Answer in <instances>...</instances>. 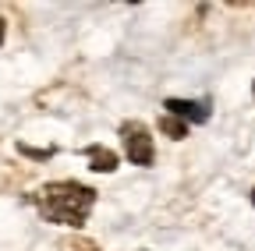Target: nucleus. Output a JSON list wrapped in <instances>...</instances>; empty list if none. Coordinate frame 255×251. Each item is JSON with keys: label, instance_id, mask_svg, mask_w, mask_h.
Masks as SVG:
<instances>
[{"label": "nucleus", "instance_id": "obj_3", "mask_svg": "<svg viewBox=\"0 0 255 251\" xmlns=\"http://www.w3.org/2000/svg\"><path fill=\"white\" fill-rule=\"evenodd\" d=\"M163 113H170V117H177L184 124H206L209 113H213V103L209 99H167Z\"/></svg>", "mask_w": 255, "mask_h": 251}, {"label": "nucleus", "instance_id": "obj_2", "mask_svg": "<svg viewBox=\"0 0 255 251\" xmlns=\"http://www.w3.org/2000/svg\"><path fill=\"white\" fill-rule=\"evenodd\" d=\"M121 145H124V156L135 167H152L156 163V145H152V135L142 120H124L121 124Z\"/></svg>", "mask_w": 255, "mask_h": 251}, {"label": "nucleus", "instance_id": "obj_6", "mask_svg": "<svg viewBox=\"0 0 255 251\" xmlns=\"http://www.w3.org/2000/svg\"><path fill=\"white\" fill-rule=\"evenodd\" d=\"M60 251H96V241H85V237H68V241H60Z\"/></svg>", "mask_w": 255, "mask_h": 251}, {"label": "nucleus", "instance_id": "obj_1", "mask_svg": "<svg viewBox=\"0 0 255 251\" xmlns=\"http://www.w3.org/2000/svg\"><path fill=\"white\" fill-rule=\"evenodd\" d=\"M36 205L50 223L82 227L92 212V205H96V191L89 184H78V180H53V184L39 187Z\"/></svg>", "mask_w": 255, "mask_h": 251}, {"label": "nucleus", "instance_id": "obj_5", "mask_svg": "<svg viewBox=\"0 0 255 251\" xmlns=\"http://www.w3.org/2000/svg\"><path fill=\"white\" fill-rule=\"evenodd\" d=\"M159 131H163L167 138H174V142H181L188 135V124L177 120V117H170V113H163V117H159Z\"/></svg>", "mask_w": 255, "mask_h": 251}, {"label": "nucleus", "instance_id": "obj_4", "mask_svg": "<svg viewBox=\"0 0 255 251\" xmlns=\"http://www.w3.org/2000/svg\"><path fill=\"white\" fill-rule=\"evenodd\" d=\"M85 156H89V170H96V173H114L117 170V152H110L107 145H89Z\"/></svg>", "mask_w": 255, "mask_h": 251}, {"label": "nucleus", "instance_id": "obj_7", "mask_svg": "<svg viewBox=\"0 0 255 251\" xmlns=\"http://www.w3.org/2000/svg\"><path fill=\"white\" fill-rule=\"evenodd\" d=\"M25 156H32V160H50V156H53V149H28V145H18Z\"/></svg>", "mask_w": 255, "mask_h": 251}, {"label": "nucleus", "instance_id": "obj_9", "mask_svg": "<svg viewBox=\"0 0 255 251\" xmlns=\"http://www.w3.org/2000/svg\"><path fill=\"white\" fill-rule=\"evenodd\" d=\"M252 205H255V187H252Z\"/></svg>", "mask_w": 255, "mask_h": 251}, {"label": "nucleus", "instance_id": "obj_8", "mask_svg": "<svg viewBox=\"0 0 255 251\" xmlns=\"http://www.w3.org/2000/svg\"><path fill=\"white\" fill-rule=\"evenodd\" d=\"M0 43H4V18H0Z\"/></svg>", "mask_w": 255, "mask_h": 251}]
</instances>
